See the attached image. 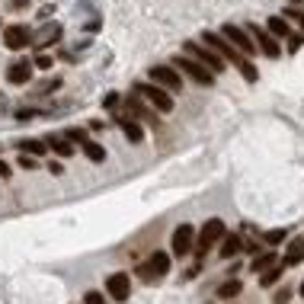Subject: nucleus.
<instances>
[{
  "label": "nucleus",
  "mask_w": 304,
  "mask_h": 304,
  "mask_svg": "<svg viewBox=\"0 0 304 304\" xmlns=\"http://www.w3.org/2000/svg\"><path fill=\"white\" fill-rule=\"evenodd\" d=\"M202 42L208 45L212 52L224 61V64L230 61V64H234V67L240 71V74H243V80H247V83H256V77H260V74H256V67H253V61H250V58H243V55L237 52V48L224 39L221 32H208V29H205V32H202Z\"/></svg>",
  "instance_id": "1"
},
{
  "label": "nucleus",
  "mask_w": 304,
  "mask_h": 304,
  "mask_svg": "<svg viewBox=\"0 0 304 304\" xmlns=\"http://www.w3.org/2000/svg\"><path fill=\"white\" fill-rule=\"evenodd\" d=\"M224 234H227V227H224L221 218H212V221H205V224H202V230H199L196 247H192V256H196V260L202 263V260H205V253H208V250H212V247H215V243L221 240Z\"/></svg>",
  "instance_id": "2"
},
{
  "label": "nucleus",
  "mask_w": 304,
  "mask_h": 304,
  "mask_svg": "<svg viewBox=\"0 0 304 304\" xmlns=\"http://www.w3.org/2000/svg\"><path fill=\"white\" fill-rule=\"evenodd\" d=\"M182 55L192 58V61H199V64L205 71H212V74H218V71H224V61L218 58L208 45H199V42H182Z\"/></svg>",
  "instance_id": "3"
},
{
  "label": "nucleus",
  "mask_w": 304,
  "mask_h": 304,
  "mask_svg": "<svg viewBox=\"0 0 304 304\" xmlns=\"http://www.w3.org/2000/svg\"><path fill=\"white\" fill-rule=\"evenodd\" d=\"M135 272L144 278V282H154V278L167 275V272H170V253H163V250H154V253H151V260H148V263H141Z\"/></svg>",
  "instance_id": "4"
},
{
  "label": "nucleus",
  "mask_w": 304,
  "mask_h": 304,
  "mask_svg": "<svg viewBox=\"0 0 304 304\" xmlns=\"http://www.w3.org/2000/svg\"><path fill=\"white\" fill-rule=\"evenodd\" d=\"M135 93L144 96V100L154 106V112H170V109H173V96H170L167 90H160L157 83H138Z\"/></svg>",
  "instance_id": "5"
},
{
  "label": "nucleus",
  "mask_w": 304,
  "mask_h": 304,
  "mask_svg": "<svg viewBox=\"0 0 304 304\" xmlns=\"http://www.w3.org/2000/svg\"><path fill=\"white\" fill-rule=\"evenodd\" d=\"M170 67H173V71H186V74L196 80V83H202V87H212V83H215V74H212V71H205L199 61H192V58H186V55H176Z\"/></svg>",
  "instance_id": "6"
},
{
  "label": "nucleus",
  "mask_w": 304,
  "mask_h": 304,
  "mask_svg": "<svg viewBox=\"0 0 304 304\" xmlns=\"http://www.w3.org/2000/svg\"><path fill=\"white\" fill-rule=\"evenodd\" d=\"M221 35H224V39H227L230 45L237 48V52H240L243 58H250V55H256V52H260V48L253 45L250 32H247V29H240V26H234V22H227V26L221 29Z\"/></svg>",
  "instance_id": "7"
},
{
  "label": "nucleus",
  "mask_w": 304,
  "mask_h": 304,
  "mask_svg": "<svg viewBox=\"0 0 304 304\" xmlns=\"http://www.w3.org/2000/svg\"><path fill=\"white\" fill-rule=\"evenodd\" d=\"M192 247H196V227L192 224H179L173 230V237H170V250H173V256H189Z\"/></svg>",
  "instance_id": "8"
},
{
  "label": "nucleus",
  "mask_w": 304,
  "mask_h": 304,
  "mask_svg": "<svg viewBox=\"0 0 304 304\" xmlns=\"http://www.w3.org/2000/svg\"><path fill=\"white\" fill-rule=\"evenodd\" d=\"M151 83H157V87L167 90V93L182 90V77H179L170 64H154V67H151Z\"/></svg>",
  "instance_id": "9"
},
{
  "label": "nucleus",
  "mask_w": 304,
  "mask_h": 304,
  "mask_svg": "<svg viewBox=\"0 0 304 304\" xmlns=\"http://www.w3.org/2000/svg\"><path fill=\"white\" fill-rule=\"evenodd\" d=\"M106 291H109V298H112V301H128V295H131V275L112 272V275L106 278Z\"/></svg>",
  "instance_id": "10"
},
{
  "label": "nucleus",
  "mask_w": 304,
  "mask_h": 304,
  "mask_svg": "<svg viewBox=\"0 0 304 304\" xmlns=\"http://www.w3.org/2000/svg\"><path fill=\"white\" fill-rule=\"evenodd\" d=\"M250 39H253V45L260 48V52L266 55V58H278L282 55V48H278V42L272 39L266 29H260V26H250Z\"/></svg>",
  "instance_id": "11"
},
{
  "label": "nucleus",
  "mask_w": 304,
  "mask_h": 304,
  "mask_svg": "<svg viewBox=\"0 0 304 304\" xmlns=\"http://www.w3.org/2000/svg\"><path fill=\"white\" fill-rule=\"evenodd\" d=\"M4 45L13 48V52H19V48H29V45H32L29 26H7V29H4Z\"/></svg>",
  "instance_id": "12"
},
{
  "label": "nucleus",
  "mask_w": 304,
  "mask_h": 304,
  "mask_svg": "<svg viewBox=\"0 0 304 304\" xmlns=\"http://www.w3.org/2000/svg\"><path fill=\"white\" fill-rule=\"evenodd\" d=\"M125 109H128V112H131V119H141V122H148V125L151 128H160V115H157V112H151V109L148 106H144L141 100H138V96H128V100H125Z\"/></svg>",
  "instance_id": "13"
},
{
  "label": "nucleus",
  "mask_w": 304,
  "mask_h": 304,
  "mask_svg": "<svg viewBox=\"0 0 304 304\" xmlns=\"http://www.w3.org/2000/svg\"><path fill=\"white\" fill-rule=\"evenodd\" d=\"M58 39H61V26H58V22H45L42 32L32 35V48H48V45L58 42Z\"/></svg>",
  "instance_id": "14"
},
{
  "label": "nucleus",
  "mask_w": 304,
  "mask_h": 304,
  "mask_svg": "<svg viewBox=\"0 0 304 304\" xmlns=\"http://www.w3.org/2000/svg\"><path fill=\"white\" fill-rule=\"evenodd\" d=\"M301 260H304V234H298L295 240L288 243V253H285V260L278 266H282V269H291V266H298Z\"/></svg>",
  "instance_id": "15"
},
{
  "label": "nucleus",
  "mask_w": 304,
  "mask_h": 304,
  "mask_svg": "<svg viewBox=\"0 0 304 304\" xmlns=\"http://www.w3.org/2000/svg\"><path fill=\"white\" fill-rule=\"evenodd\" d=\"M29 77H32V61H16V64L7 71V80H10V83H16V87L29 83Z\"/></svg>",
  "instance_id": "16"
},
{
  "label": "nucleus",
  "mask_w": 304,
  "mask_h": 304,
  "mask_svg": "<svg viewBox=\"0 0 304 304\" xmlns=\"http://www.w3.org/2000/svg\"><path fill=\"white\" fill-rule=\"evenodd\" d=\"M221 260H234L237 253H243V237H237V234H224L221 237Z\"/></svg>",
  "instance_id": "17"
},
{
  "label": "nucleus",
  "mask_w": 304,
  "mask_h": 304,
  "mask_svg": "<svg viewBox=\"0 0 304 304\" xmlns=\"http://www.w3.org/2000/svg\"><path fill=\"white\" fill-rule=\"evenodd\" d=\"M278 260H275V250H263V253H256V256H253V263H250V269L256 272V275H263L266 269H272Z\"/></svg>",
  "instance_id": "18"
},
{
  "label": "nucleus",
  "mask_w": 304,
  "mask_h": 304,
  "mask_svg": "<svg viewBox=\"0 0 304 304\" xmlns=\"http://www.w3.org/2000/svg\"><path fill=\"white\" fill-rule=\"evenodd\" d=\"M115 122H119V128L125 131V138H128L131 144H138V141L144 138V131H141V125H138L135 119H115Z\"/></svg>",
  "instance_id": "19"
},
{
  "label": "nucleus",
  "mask_w": 304,
  "mask_h": 304,
  "mask_svg": "<svg viewBox=\"0 0 304 304\" xmlns=\"http://www.w3.org/2000/svg\"><path fill=\"white\" fill-rule=\"evenodd\" d=\"M80 151L87 154V160H93V163H103V160H106V148H103L100 141H90V138H87V141L80 144Z\"/></svg>",
  "instance_id": "20"
},
{
  "label": "nucleus",
  "mask_w": 304,
  "mask_h": 304,
  "mask_svg": "<svg viewBox=\"0 0 304 304\" xmlns=\"http://www.w3.org/2000/svg\"><path fill=\"white\" fill-rule=\"evenodd\" d=\"M269 35L272 39H288L291 35V26L285 16H269Z\"/></svg>",
  "instance_id": "21"
},
{
  "label": "nucleus",
  "mask_w": 304,
  "mask_h": 304,
  "mask_svg": "<svg viewBox=\"0 0 304 304\" xmlns=\"http://www.w3.org/2000/svg\"><path fill=\"white\" fill-rule=\"evenodd\" d=\"M16 151L19 154H29V157H42L48 148H45V141H35V138H26V141H19L16 144Z\"/></svg>",
  "instance_id": "22"
},
{
  "label": "nucleus",
  "mask_w": 304,
  "mask_h": 304,
  "mask_svg": "<svg viewBox=\"0 0 304 304\" xmlns=\"http://www.w3.org/2000/svg\"><path fill=\"white\" fill-rule=\"evenodd\" d=\"M48 148H52L58 157H71V154H74V144H71L67 138H61V135H52V138H48Z\"/></svg>",
  "instance_id": "23"
},
{
  "label": "nucleus",
  "mask_w": 304,
  "mask_h": 304,
  "mask_svg": "<svg viewBox=\"0 0 304 304\" xmlns=\"http://www.w3.org/2000/svg\"><path fill=\"white\" fill-rule=\"evenodd\" d=\"M285 237H288V230L285 227H275V230H266V234H263V243H266V247H278Z\"/></svg>",
  "instance_id": "24"
},
{
  "label": "nucleus",
  "mask_w": 304,
  "mask_h": 304,
  "mask_svg": "<svg viewBox=\"0 0 304 304\" xmlns=\"http://www.w3.org/2000/svg\"><path fill=\"white\" fill-rule=\"evenodd\" d=\"M240 282H237V278H227V282L221 285V288H218V298H237L240 295Z\"/></svg>",
  "instance_id": "25"
},
{
  "label": "nucleus",
  "mask_w": 304,
  "mask_h": 304,
  "mask_svg": "<svg viewBox=\"0 0 304 304\" xmlns=\"http://www.w3.org/2000/svg\"><path fill=\"white\" fill-rule=\"evenodd\" d=\"M282 272H285V269H282V266H278V263H275V266H272V269H266V272L260 275V285H266V288H269V285H275V282H278V278H282Z\"/></svg>",
  "instance_id": "26"
},
{
  "label": "nucleus",
  "mask_w": 304,
  "mask_h": 304,
  "mask_svg": "<svg viewBox=\"0 0 304 304\" xmlns=\"http://www.w3.org/2000/svg\"><path fill=\"white\" fill-rule=\"evenodd\" d=\"M64 138H67L71 144H83L90 135H87V128H67V131H64Z\"/></svg>",
  "instance_id": "27"
},
{
  "label": "nucleus",
  "mask_w": 304,
  "mask_h": 304,
  "mask_svg": "<svg viewBox=\"0 0 304 304\" xmlns=\"http://www.w3.org/2000/svg\"><path fill=\"white\" fill-rule=\"evenodd\" d=\"M301 45H304V35L291 32V35H288V52H291V55H295V52H301Z\"/></svg>",
  "instance_id": "28"
},
{
  "label": "nucleus",
  "mask_w": 304,
  "mask_h": 304,
  "mask_svg": "<svg viewBox=\"0 0 304 304\" xmlns=\"http://www.w3.org/2000/svg\"><path fill=\"white\" fill-rule=\"evenodd\" d=\"M272 301H275V304H288V301H291V288H278Z\"/></svg>",
  "instance_id": "29"
},
{
  "label": "nucleus",
  "mask_w": 304,
  "mask_h": 304,
  "mask_svg": "<svg viewBox=\"0 0 304 304\" xmlns=\"http://www.w3.org/2000/svg\"><path fill=\"white\" fill-rule=\"evenodd\" d=\"M119 103H122V100H119V93H106V96H103V106H106V109H115Z\"/></svg>",
  "instance_id": "30"
},
{
  "label": "nucleus",
  "mask_w": 304,
  "mask_h": 304,
  "mask_svg": "<svg viewBox=\"0 0 304 304\" xmlns=\"http://www.w3.org/2000/svg\"><path fill=\"white\" fill-rule=\"evenodd\" d=\"M58 87H61V80H58V77H55V80H45L42 87H39V93H52V90H58Z\"/></svg>",
  "instance_id": "31"
},
{
  "label": "nucleus",
  "mask_w": 304,
  "mask_h": 304,
  "mask_svg": "<svg viewBox=\"0 0 304 304\" xmlns=\"http://www.w3.org/2000/svg\"><path fill=\"white\" fill-rule=\"evenodd\" d=\"M87 304H106V298L100 295V291H87V298H83Z\"/></svg>",
  "instance_id": "32"
},
{
  "label": "nucleus",
  "mask_w": 304,
  "mask_h": 304,
  "mask_svg": "<svg viewBox=\"0 0 304 304\" xmlns=\"http://www.w3.org/2000/svg\"><path fill=\"white\" fill-rule=\"evenodd\" d=\"M285 19H298V26L304 29V13H298V10H285Z\"/></svg>",
  "instance_id": "33"
},
{
  "label": "nucleus",
  "mask_w": 304,
  "mask_h": 304,
  "mask_svg": "<svg viewBox=\"0 0 304 304\" xmlns=\"http://www.w3.org/2000/svg\"><path fill=\"white\" fill-rule=\"evenodd\" d=\"M35 67L48 71V67H52V58H48V55H39V58H35Z\"/></svg>",
  "instance_id": "34"
},
{
  "label": "nucleus",
  "mask_w": 304,
  "mask_h": 304,
  "mask_svg": "<svg viewBox=\"0 0 304 304\" xmlns=\"http://www.w3.org/2000/svg\"><path fill=\"white\" fill-rule=\"evenodd\" d=\"M32 115H39V112H35V109H19V112H16V119H19V122H29Z\"/></svg>",
  "instance_id": "35"
},
{
  "label": "nucleus",
  "mask_w": 304,
  "mask_h": 304,
  "mask_svg": "<svg viewBox=\"0 0 304 304\" xmlns=\"http://www.w3.org/2000/svg\"><path fill=\"white\" fill-rule=\"evenodd\" d=\"M19 167H22V170H32V167H35V157L22 154V157H19Z\"/></svg>",
  "instance_id": "36"
},
{
  "label": "nucleus",
  "mask_w": 304,
  "mask_h": 304,
  "mask_svg": "<svg viewBox=\"0 0 304 304\" xmlns=\"http://www.w3.org/2000/svg\"><path fill=\"white\" fill-rule=\"evenodd\" d=\"M48 173H55V176H61V173H64V167H61L58 160H52V163H48Z\"/></svg>",
  "instance_id": "37"
},
{
  "label": "nucleus",
  "mask_w": 304,
  "mask_h": 304,
  "mask_svg": "<svg viewBox=\"0 0 304 304\" xmlns=\"http://www.w3.org/2000/svg\"><path fill=\"white\" fill-rule=\"evenodd\" d=\"M26 4H29V0H10V7H13V10H22Z\"/></svg>",
  "instance_id": "38"
},
{
  "label": "nucleus",
  "mask_w": 304,
  "mask_h": 304,
  "mask_svg": "<svg viewBox=\"0 0 304 304\" xmlns=\"http://www.w3.org/2000/svg\"><path fill=\"white\" fill-rule=\"evenodd\" d=\"M0 176H4V179L10 176V167H7V160H0Z\"/></svg>",
  "instance_id": "39"
},
{
  "label": "nucleus",
  "mask_w": 304,
  "mask_h": 304,
  "mask_svg": "<svg viewBox=\"0 0 304 304\" xmlns=\"http://www.w3.org/2000/svg\"><path fill=\"white\" fill-rule=\"evenodd\" d=\"M301 295H304V282H301Z\"/></svg>",
  "instance_id": "40"
}]
</instances>
